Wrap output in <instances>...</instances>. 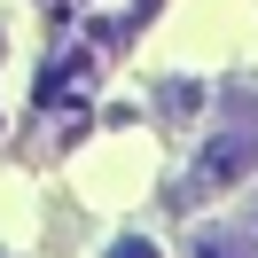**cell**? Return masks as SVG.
I'll return each instance as SVG.
<instances>
[{"mask_svg": "<svg viewBox=\"0 0 258 258\" xmlns=\"http://www.w3.org/2000/svg\"><path fill=\"white\" fill-rule=\"evenodd\" d=\"M102 258H164V250H157V242H149V235H117V242H110V250H102Z\"/></svg>", "mask_w": 258, "mask_h": 258, "instance_id": "4", "label": "cell"}, {"mask_svg": "<svg viewBox=\"0 0 258 258\" xmlns=\"http://www.w3.org/2000/svg\"><path fill=\"white\" fill-rule=\"evenodd\" d=\"M196 102H204V94H196L188 79H172V86L157 94V110H164V117H196Z\"/></svg>", "mask_w": 258, "mask_h": 258, "instance_id": "3", "label": "cell"}, {"mask_svg": "<svg viewBox=\"0 0 258 258\" xmlns=\"http://www.w3.org/2000/svg\"><path fill=\"white\" fill-rule=\"evenodd\" d=\"M258 172V102L242 94V117H227L219 133L204 141V157H196V172L172 188V204H204V196H227L235 180Z\"/></svg>", "mask_w": 258, "mask_h": 258, "instance_id": "1", "label": "cell"}, {"mask_svg": "<svg viewBox=\"0 0 258 258\" xmlns=\"http://www.w3.org/2000/svg\"><path fill=\"white\" fill-rule=\"evenodd\" d=\"M196 258H258L250 235H227V227H211V235H196Z\"/></svg>", "mask_w": 258, "mask_h": 258, "instance_id": "2", "label": "cell"}]
</instances>
